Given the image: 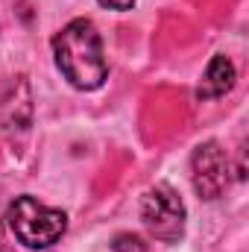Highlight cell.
<instances>
[{
	"mask_svg": "<svg viewBox=\"0 0 249 252\" xmlns=\"http://www.w3.org/2000/svg\"><path fill=\"white\" fill-rule=\"evenodd\" d=\"M53 56L56 67L76 91H97L109 76L103 38L88 18L70 21L53 38Z\"/></svg>",
	"mask_w": 249,
	"mask_h": 252,
	"instance_id": "obj_1",
	"label": "cell"
},
{
	"mask_svg": "<svg viewBox=\"0 0 249 252\" xmlns=\"http://www.w3.org/2000/svg\"><path fill=\"white\" fill-rule=\"evenodd\" d=\"M12 235L27 250H47L53 247L67 229V214L59 208L41 205L35 196H18L6 211Z\"/></svg>",
	"mask_w": 249,
	"mask_h": 252,
	"instance_id": "obj_2",
	"label": "cell"
},
{
	"mask_svg": "<svg viewBox=\"0 0 249 252\" xmlns=\"http://www.w3.org/2000/svg\"><path fill=\"white\" fill-rule=\"evenodd\" d=\"M141 220L147 232L161 244H179L185 238V202L170 185H156L141 199Z\"/></svg>",
	"mask_w": 249,
	"mask_h": 252,
	"instance_id": "obj_3",
	"label": "cell"
},
{
	"mask_svg": "<svg viewBox=\"0 0 249 252\" xmlns=\"http://www.w3.org/2000/svg\"><path fill=\"white\" fill-rule=\"evenodd\" d=\"M229 156L217 141H205L190 156V179L199 199H220L229 188Z\"/></svg>",
	"mask_w": 249,
	"mask_h": 252,
	"instance_id": "obj_4",
	"label": "cell"
},
{
	"mask_svg": "<svg viewBox=\"0 0 249 252\" xmlns=\"http://www.w3.org/2000/svg\"><path fill=\"white\" fill-rule=\"evenodd\" d=\"M235 79H238V70H235L232 59H229V56H223V53H217V56L208 62L205 73H202V79H199L196 97H199V100L223 97L226 91H232V88H235Z\"/></svg>",
	"mask_w": 249,
	"mask_h": 252,
	"instance_id": "obj_5",
	"label": "cell"
},
{
	"mask_svg": "<svg viewBox=\"0 0 249 252\" xmlns=\"http://www.w3.org/2000/svg\"><path fill=\"white\" fill-rule=\"evenodd\" d=\"M112 250L115 252H150V244L132 232H121L115 241H112Z\"/></svg>",
	"mask_w": 249,
	"mask_h": 252,
	"instance_id": "obj_6",
	"label": "cell"
},
{
	"mask_svg": "<svg viewBox=\"0 0 249 252\" xmlns=\"http://www.w3.org/2000/svg\"><path fill=\"white\" fill-rule=\"evenodd\" d=\"M97 3H103L106 9H118V12H126L135 6V0H97Z\"/></svg>",
	"mask_w": 249,
	"mask_h": 252,
	"instance_id": "obj_7",
	"label": "cell"
},
{
	"mask_svg": "<svg viewBox=\"0 0 249 252\" xmlns=\"http://www.w3.org/2000/svg\"><path fill=\"white\" fill-rule=\"evenodd\" d=\"M0 252H3V235H0Z\"/></svg>",
	"mask_w": 249,
	"mask_h": 252,
	"instance_id": "obj_8",
	"label": "cell"
}]
</instances>
